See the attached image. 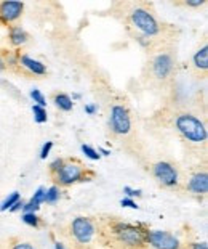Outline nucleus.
Returning a JSON list of instances; mask_svg holds the SVG:
<instances>
[{
    "mask_svg": "<svg viewBox=\"0 0 208 249\" xmlns=\"http://www.w3.org/2000/svg\"><path fill=\"white\" fill-rule=\"evenodd\" d=\"M176 127L186 139L195 143H204L207 140V129L200 119L192 114H181L176 119Z\"/></svg>",
    "mask_w": 208,
    "mask_h": 249,
    "instance_id": "nucleus-1",
    "label": "nucleus"
},
{
    "mask_svg": "<svg viewBox=\"0 0 208 249\" xmlns=\"http://www.w3.org/2000/svg\"><path fill=\"white\" fill-rule=\"evenodd\" d=\"M131 19H133V24L136 26L138 29L144 33L146 36H156L159 33V24L157 21L154 19V17L149 12L143 8H136L133 10L131 13Z\"/></svg>",
    "mask_w": 208,
    "mask_h": 249,
    "instance_id": "nucleus-2",
    "label": "nucleus"
},
{
    "mask_svg": "<svg viewBox=\"0 0 208 249\" xmlns=\"http://www.w3.org/2000/svg\"><path fill=\"white\" fill-rule=\"evenodd\" d=\"M111 125H112V130L119 135H125L130 132V116H128V111L117 105V107L112 108V113H111Z\"/></svg>",
    "mask_w": 208,
    "mask_h": 249,
    "instance_id": "nucleus-3",
    "label": "nucleus"
},
{
    "mask_svg": "<svg viewBox=\"0 0 208 249\" xmlns=\"http://www.w3.org/2000/svg\"><path fill=\"white\" fill-rule=\"evenodd\" d=\"M72 233L79 243L85 245V243H90V240L93 238L95 227L92 222L88 219H85V217H77V219L72 222Z\"/></svg>",
    "mask_w": 208,
    "mask_h": 249,
    "instance_id": "nucleus-4",
    "label": "nucleus"
},
{
    "mask_svg": "<svg viewBox=\"0 0 208 249\" xmlns=\"http://www.w3.org/2000/svg\"><path fill=\"white\" fill-rule=\"evenodd\" d=\"M154 176L160 183L167 185V187H173L178 183V172L176 169L168 162H159L154 166Z\"/></svg>",
    "mask_w": 208,
    "mask_h": 249,
    "instance_id": "nucleus-5",
    "label": "nucleus"
},
{
    "mask_svg": "<svg viewBox=\"0 0 208 249\" xmlns=\"http://www.w3.org/2000/svg\"><path fill=\"white\" fill-rule=\"evenodd\" d=\"M147 240L157 249H179V241L167 231H151L147 233Z\"/></svg>",
    "mask_w": 208,
    "mask_h": 249,
    "instance_id": "nucleus-6",
    "label": "nucleus"
},
{
    "mask_svg": "<svg viewBox=\"0 0 208 249\" xmlns=\"http://www.w3.org/2000/svg\"><path fill=\"white\" fill-rule=\"evenodd\" d=\"M117 235L122 241L125 243L128 246H141L144 243V236H143V231H140L135 227H130V225H119L117 227Z\"/></svg>",
    "mask_w": 208,
    "mask_h": 249,
    "instance_id": "nucleus-7",
    "label": "nucleus"
},
{
    "mask_svg": "<svg viewBox=\"0 0 208 249\" xmlns=\"http://www.w3.org/2000/svg\"><path fill=\"white\" fill-rule=\"evenodd\" d=\"M24 10L23 2H2L0 3V19L3 23H12L18 19Z\"/></svg>",
    "mask_w": 208,
    "mask_h": 249,
    "instance_id": "nucleus-8",
    "label": "nucleus"
},
{
    "mask_svg": "<svg viewBox=\"0 0 208 249\" xmlns=\"http://www.w3.org/2000/svg\"><path fill=\"white\" fill-rule=\"evenodd\" d=\"M82 177V167L79 164H64L58 172V180L63 185H71L74 182H77Z\"/></svg>",
    "mask_w": 208,
    "mask_h": 249,
    "instance_id": "nucleus-9",
    "label": "nucleus"
},
{
    "mask_svg": "<svg viewBox=\"0 0 208 249\" xmlns=\"http://www.w3.org/2000/svg\"><path fill=\"white\" fill-rule=\"evenodd\" d=\"M154 74L160 79H165L170 76V72L173 70V60L170 55H159L156 60H154Z\"/></svg>",
    "mask_w": 208,
    "mask_h": 249,
    "instance_id": "nucleus-10",
    "label": "nucleus"
},
{
    "mask_svg": "<svg viewBox=\"0 0 208 249\" xmlns=\"http://www.w3.org/2000/svg\"><path fill=\"white\" fill-rule=\"evenodd\" d=\"M189 188L194 193H207V190H208V176L205 172L195 174V176L191 178Z\"/></svg>",
    "mask_w": 208,
    "mask_h": 249,
    "instance_id": "nucleus-11",
    "label": "nucleus"
},
{
    "mask_svg": "<svg viewBox=\"0 0 208 249\" xmlns=\"http://www.w3.org/2000/svg\"><path fill=\"white\" fill-rule=\"evenodd\" d=\"M21 63L28 68V70H31L34 74H45V65H42L40 61H37V60H32L31 56L28 55H24V56H21Z\"/></svg>",
    "mask_w": 208,
    "mask_h": 249,
    "instance_id": "nucleus-12",
    "label": "nucleus"
},
{
    "mask_svg": "<svg viewBox=\"0 0 208 249\" xmlns=\"http://www.w3.org/2000/svg\"><path fill=\"white\" fill-rule=\"evenodd\" d=\"M194 65L199 68V70H207L208 68V47H202V49L194 55Z\"/></svg>",
    "mask_w": 208,
    "mask_h": 249,
    "instance_id": "nucleus-13",
    "label": "nucleus"
},
{
    "mask_svg": "<svg viewBox=\"0 0 208 249\" xmlns=\"http://www.w3.org/2000/svg\"><path fill=\"white\" fill-rule=\"evenodd\" d=\"M10 39H12V44L13 45H23L26 40H28V36L23 29L19 28V26H16V28H12V33H10Z\"/></svg>",
    "mask_w": 208,
    "mask_h": 249,
    "instance_id": "nucleus-14",
    "label": "nucleus"
},
{
    "mask_svg": "<svg viewBox=\"0 0 208 249\" xmlns=\"http://www.w3.org/2000/svg\"><path fill=\"white\" fill-rule=\"evenodd\" d=\"M55 103H56V107H58V108H61L63 111H71L72 107H74L72 100L69 98L67 95H64V93L56 95V97H55Z\"/></svg>",
    "mask_w": 208,
    "mask_h": 249,
    "instance_id": "nucleus-15",
    "label": "nucleus"
},
{
    "mask_svg": "<svg viewBox=\"0 0 208 249\" xmlns=\"http://www.w3.org/2000/svg\"><path fill=\"white\" fill-rule=\"evenodd\" d=\"M19 201V193H12L8 196L7 199L3 201L2 206H0V211H7V209H12L15 203H18Z\"/></svg>",
    "mask_w": 208,
    "mask_h": 249,
    "instance_id": "nucleus-16",
    "label": "nucleus"
},
{
    "mask_svg": "<svg viewBox=\"0 0 208 249\" xmlns=\"http://www.w3.org/2000/svg\"><path fill=\"white\" fill-rule=\"evenodd\" d=\"M32 111H34V118H35L37 123H39V124L47 123V111L44 108L34 105V107H32Z\"/></svg>",
    "mask_w": 208,
    "mask_h": 249,
    "instance_id": "nucleus-17",
    "label": "nucleus"
},
{
    "mask_svg": "<svg viewBox=\"0 0 208 249\" xmlns=\"http://www.w3.org/2000/svg\"><path fill=\"white\" fill-rule=\"evenodd\" d=\"M58 198H60V190H58L56 187H51L47 192V195H45V201H47V203H55Z\"/></svg>",
    "mask_w": 208,
    "mask_h": 249,
    "instance_id": "nucleus-18",
    "label": "nucleus"
},
{
    "mask_svg": "<svg viewBox=\"0 0 208 249\" xmlns=\"http://www.w3.org/2000/svg\"><path fill=\"white\" fill-rule=\"evenodd\" d=\"M31 97L34 98V102L37 103V107H42V108H44L45 105H47L45 98H44V95L40 93V90H35V89H34V90L31 92Z\"/></svg>",
    "mask_w": 208,
    "mask_h": 249,
    "instance_id": "nucleus-19",
    "label": "nucleus"
},
{
    "mask_svg": "<svg viewBox=\"0 0 208 249\" xmlns=\"http://www.w3.org/2000/svg\"><path fill=\"white\" fill-rule=\"evenodd\" d=\"M82 151L85 153V156H88V158H90V160H93V161H98V160H99L98 151H95L92 146H88V145H82Z\"/></svg>",
    "mask_w": 208,
    "mask_h": 249,
    "instance_id": "nucleus-20",
    "label": "nucleus"
},
{
    "mask_svg": "<svg viewBox=\"0 0 208 249\" xmlns=\"http://www.w3.org/2000/svg\"><path fill=\"white\" fill-rule=\"evenodd\" d=\"M45 195H47L45 190H44V188H39V190H37V192H35L34 198H32L31 201H32V203H34V204L39 206L40 203H45Z\"/></svg>",
    "mask_w": 208,
    "mask_h": 249,
    "instance_id": "nucleus-21",
    "label": "nucleus"
},
{
    "mask_svg": "<svg viewBox=\"0 0 208 249\" xmlns=\"http://www.w3.org/2000/svg\"><path fill=\"white\" fill-rule=\"evenodd\" d=\"M23 220L26 222L28 225H32V227H37L39 225V219H37V215L34 213H26L23 215Z\"/></svg>",
    "mask_w": 208,
    "mask_h": 249,
    "instance_id": "nucleus-22",
    "label": "nucleus"
},
{
    "mask_svg": "<svg viewBox=\"0 0 208 249\" xmlns=\"http://www.w3.org/2000/svg\"><path fill=\"white\" fill-rule=\"evenodd\" d=\"M51 146H53V142H47L45 145H44V148H42V153H40L42 160H47L48 153H50V150H51Z\"/></svg>",
    "mask_w": 208,
    "mask_h": 249,
    "instance_id": "nucleus-23",
    "label": "nucleus"
},
{
    "mask_svg": "<svg viewBox=\"0 0 208 249\" xmlns=\"http://www.w3.org/2000/svg\"><path fill=\"white\" fill-rule=\"evenodd\" d=\"M63 166H64V162H63V160H56V161H53V162H51V166H50V169H51V171H53V172H56V174H58V172H60V169H61Z\"/></svg>",
    "mask_w": 208,
    "mask_h": 249,
    "instance_id": "nucleus-24",
    "label": "nucleus"
},
{
    "mask_svg": "<svg viewBox=\"0 0 208 249\" xmlns=\"http://www.w3.org/2000/svg\"><path fill=\"white\" fill-rule=\"evenodd\" d=\"M122 206H127V208H131V209H138V204L135 203V201H131V199H122Z\"/></svg>",
    "mask_w": 208,
    "mask_h": 249,
    "instance_id": "nucleus-25",
    "label": "nucleus"
},
{
    "mask_svg": "<svg viewBox=\"0 0 208 249\" xmlns=\"http://www.w3.org/2000/svg\"><path fill=\"white\" fill-rule=\"evenodd\" d=\"M23 209L26 211V213H34V211L39 209V206L34 204V203L31 201V203H28V204H24V206H23Z\"/></svg>",
    "mask_w": 208,
    "mask_h": 249,
    "instance_id": "nucleus-26",
    "label": "nucleus"
},
{
    "mask_svg": "<svg viewBox=\"0 0 208 249\" xmlns=\"http://www.w3.org/2000/svg\"><path fill=\"white\" fill-rule=\"evenodd\" d=\"M125 193H127L128 196H140V195H141L140 190H131L130 187H125Z\"/></svg>",
    "mask_w": 208,
    "mask_h": 249,
    "instance_id": "nucleus-27",
    "label": "nucleus"
},
{
    "mask_svg": "<svg viewBox=\"0 0 208 249\" xmlns=\"http://www.w3.org/2000/svg\"><path fill=\"white\" fill-rule=\"evenodd\" d=\"M13 249H35V248L29 245V243H19V245H15Z\"/></svg>",
    "mask_w": 208,
    "mask_h": 249,
    "instance_id": "nucleus-28",
    "label": "nucleus"
},
{
    "mask_svg": "<svg viewBox=\"0 0 208 249\" xmlns=\"http://www.w3.org/2000/svg\"><path fill=\"white\" fill-rule=\"evenodd\" d=\"M192 249H208V246H207V243H194Z\"/></svg>",
    "mask_w": 208,
    "mask_h": 249,
    "instance_id": "nucleus-29",
    "label": "nucleus"
},
{
    "mask_svg": "<svg viewBox=\"0 0 208 249\" xmlns=\"http://www.w3.org/2000/svg\"><path fill=\"white\" fill-rule=\"evenodd\" d=\"M189 5V7H200V5H204L205 2L204 0H195V2H186Z\"/></svg>",
    "mask_w": 208,
    "mask_h": 249,
    "instance_id": "nucleus-30",
    "label": "nucleus"
},
{
    "mask_svg": "<svg viewBox=\"0 0 208 249\" xmlns=\"http://www.w3.org/2000/svg\"><path fill=\"white\" fill-rule=\"evenodd\" d=\"M85 111H87L88 114H93L95 111H96V108L93 107V105H87V107H85Z\"/></svg>",
    "mask_w": 208,
    "mask_h": 249,
    "instance_id": "nucleus-31",
    "label": "nucleus"
},
{
    "mask_svg": "<svg viewBox=\"0 0 208 249\" xmlns=\"http://www.w3.org/2000/svg\"><path fill=\"white\" fill-rule=\"evenodd\" d=\"M23 203H19V201H18V203H15L13 204V208H12V211H13V213H15V211H19V209H23Z\"/></svg>",
    "mask_w": 208,
    "mask_h": 249,
    "instance_id": "nucleus-32",
    "label": "nucleus"
},
{
    "mask_svg": "<svg viewBox=\"0 0 208 249\" xmlns=\"http://www.w3.org/2000/svg\"><path fill=\"white\" fill-rule=\"evenodd\" d=\"M101 153H103V155H106V156H108V155H111V153H109L108 150H104V148H103V150H101Z\"/></svg>",
    "mask_w": 208,
    "mask_h": 249,
    "instance_id": "nucleus-33",
    "label": "nucleus"
},
{
    "mask_svg": "<svg viewBox=\"0 0 208 249\" xmlns=\"http://www.w3.org/2000/svg\"><path fill=\"white\" fill-rule=\"evenodd\" d=\"M56 249H64V246L61 245V243H56Z\"/></svg>",
    "mask_w": 208,
    "mask_h": 249,
    "instance_id": "nucleus-34",
    "label": "nucleus"
},
{
    "mask_svg": "<svg viewBox=\"0 0 208 249\" xmlns=\"http://www.w3.org/2000/svg\"><path fill=\"white\" fill-rule=\"evenodd\" d=\"M3 68H5V66H3V61L0 60V70H3Z\"/></svg>",
    "mask_w": 208,
    "mask_h": 249,
    "instance_id": "nucleus-35",
    "label": "nucleus"
}]
</instances>
